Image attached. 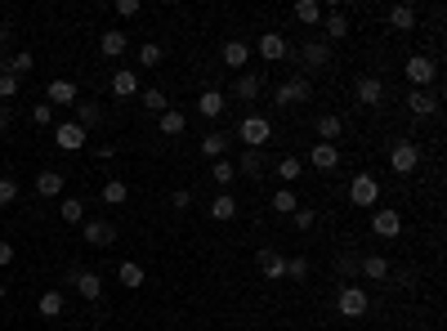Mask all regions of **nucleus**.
<instances>
[{
  "label": "nucleus",
  "mask_w": 447,
  "mask_h": 331,
  "mask_svg": "<svg viewBox=\"0 0 447 331\" xmlns=\"http://www.w3.org/2000/svg\"><path fill=\"white\" fill-rule=\"evenodd\" d=\"M376 197H380V179L376 175H354L349 179V202L354 206H376Z\"/></svg>",
  "instance_id": "nucleus-4"
},
{
  "label": "nucleus",
  "mask_w": 447,
  "mask_h": 331,
  "mask_svg": "<svg viewBox=\"0 0 447 331\" xmlns=\"http://www.w3.org/2000/svg\"><path fill=\"white\" fill-rule=\"evenodd\" d=\"M36 193H41V197H58V193H63V175H58V170H41V175H36Z\"/></svg>",
  "instance_id": "nucleus-31"
},
{
  "label": "nucleus",
  "mask_w": 447,
  "mask_h": 331,
  "mask_svg": "<svg viewBox=\"0 0 447 331\" xmlns=\"http://www.w3.org/2000/svg\"><path fill=\"white\" fill-rule=\"evenodd\" d=\"M269 135H273L269 117H255V112H251V117L237 121V139H242L246 148H264V143H269Z\"/></svg>",
  "instance_id": "nucleus-2"
},
{
  "label": "nucleus",
  "mask_w": 447,
  "mask_h": 331,
  "mask_svg": "<svg viewBox=\"0 0 447 331\" xmlns=\"http://www.w3.org/2000/svg\"><path fill=\"white\" fill-rule=\"evenodd\" d=\"M340 130H344V121L336 117V112H322V117H313V135H318L322 143H336Z\"/></svg>",
  "instance_id": "nucleus-12"
},
{
  "label": "nucleus",
  "mask_w": 447,
  "mask_h": 331,
  "mask_svg": "<svg viewBox=\"0 0 447 331\" xmlns=\"http://www.w3.org/2000/svg\"><path fill=\"white\" fill-rule=\"evenodd\" d=\"M389 27L394 31H411V27H416V9H411V5H394L389 9Z\"/></svg>",
  "instance_id": "nucleus-27"
},
{
  "label": "nucleus",
  "mask_w": 447,
  "mask_h": 331,
  "mask_svg": "<svg viewBox=\"0 0 447 331\" xmlns=\"http://www.w3.org/2000/svg\"><path fill=\"white\" fill-rule=\"evenodd\" d=\"M112 94H117V98H135L139 94V72H112Z\"/></svg>",
  "instance_id": "nucleus-22"
},
{
  "label": "nucleus",
  "mask_w": 447,
  "mask_h": 331,
  "mask_svg": "<svg viewBox=\"0 0 447 331\" xmlns=\"http://www.w3.org/2000/svg\"><path fill=\"white\" fill-rule=\"evenodd\" d=\"M260 54L269 63H282L287 58V36H282V31H264V36H260Z\"/></svg>",
  "instance_id": "nucleus-13"
},
{
  "label": "nucleus",
  "mask_w": 447,
  "mask_h": 331,
  "mask_svg": "<svg viewBox=\"0 0 447 331\" xmlns=\"http://www.w3.org/2000/svg\"><path fill=\"white\" fill-rule=\"evenodd\" d=\"M19 86H23V81L14 76V72H0V98H14V94H19Z\"/></svg>",
  "instance_id": "nucleus-47"
},
{
  "label": "nucleus",
  "mask_w": 447,
  "mask_h": 331,
  "mask_svg": "<svg viewBox=\"0 0 447 331\" xmlns=\"http://www.w3.org/2000/svg\"><path fill=\"white\" fill-rule=\"evenodd\" d=\"M389 166H394L399 175H411V170L421 166V148H416V143H399V148L389 153Z\"/></svg>",
  "instance_id": "nucleus-8"
},
{
  "label": "nucleus",
  "mask_w": 447,
  "mask_h": 331,
  "mask_svg": "<svg viewBox=\"0 0 447 331\" xmlns=\"http://www.w3.org/2000/svg\"><path fill=\"white\" fill-rule=\"evenodd\" d=\"M224 63L233 72H246V63H251V45H246V41H228L224 45Z\"/></svg>",
  "instance_id": "nucleus-21"
},
{
  "label": "nucleus",
  "mask_w": 447,
  "mask_h": 331,
  "mask_svg": "<svg viewBox=\"0 0 447 331\" xmlns=\"http://www.w3.org/2000/svg\"><path fill=\"white\" fill-rule=\"evenodd\" d=\"M295 19L309 23V27H318L322 23V5H318V0H300V5H295Z\"/></svg>",
  "instance_id": "nucleus-34"
},
{
  "label": "nucleus",
  "mask_w": 447,
  "mask_h": 331,
  "mask_svg": "<svg viewBox=\"0 0 447 331\" xmlns=\"http://www.w3.org/2000/svg\"><path fill=\"white\" fill-rule=\"evenodd\" d=\"M255 264H260V273H264V277H273V282H277V277H287V255H282V251H273V246H264V251L255 255Z\"/></svg>",
  "instance_id": "nucleus-9"
},
{
  "label": "nucleus",
  "mask_w": 447,
  "mask_h": 331,
  "mask_svg": "<svg viewBox=\"0 0 447 331\" xmlns=\"http://www.w3.org/2000/svg\"><path fill=\"white\" fill-rule=\"evenodd\" d=\"M170 206H175V210H188V206H192V193H188V188H175V193H170Z\"/></svg>",
  "instance_id": "nucleus-50"
},
{
  "label": "nucleus",
  "mask_w": 447,
  "mask_h": 331,
  "mask_svg": "<svg viewBox=\"0 0 447 331\" xmlns=\"http://www.w3.org/2000/svg\"><path fill=\"white\" fill-rule=\"evenodd\" d=\"M19 197V179H0V206H9Z\"/></svg>",
  "instance_id": "nucleus-48"
},
{
  "label": "nucleus",
  "mask_w": 447,
  "mask_h": 331,
  "mask_svg": "<svg viewBox=\"0 0 447 331\" xmlns=\"http://www.w3.org/2000/svg\"><path fill=\"white\" fill-rule=\"evenodd\" d=\"M313 220H318V215H313V206H295V210H291V224L300 228V233H309Z\"/></svg>",
  "instance_id": "nucleus-41"
},
{
  "label": "nucleus",
  "mask_w": 447,
  "mask_h": 331,
  "mask_svg": "<svg viewBox=\"0 0 447 331\" xmlns=\"http://www.w3.org/2000/svg\"><path fill=\"white\" fill-rule=\"evenodd\" d=\"M210 179H215V184H220V188H228V184H233V179H237V170H233V161H210Z\"/></svg>",
  "instance_id": "nucleus-33"
},
{
  "label": "nucleus",
  "mask_w": 447,
  "mask_h": 331,
  "mask_svg": "<svg viewBox=\"0 0 447 331\" xmlns=\"http://www.w3.org/2000/svg\"><path fill=\"white\" fill-rule=\"evenodd\" d=\"M76 291H81V300H98V295H103V277H98V273H81L76 277Z\"/></svg>",
  "instance_id": "nucleus-25"
},
{
  "label": "nucleus",
  "mask_w": 447,
  "mask_h": 331,
  "mask_svg": "<svg viewBox=\"0 0 447 331\" xmlns=\"http://www.w3.org/2000/svg\"><path fill=\"white\" fill-rule=\"evenodd\" d=\"M358 273L367 277V282H385L389 277V260L385 255H367V260H358Z\"/></svg>",
  "instance_id": "nucleus-20"
},
{
  "label": "nucleus",
  "mask_w": 447,
  "mask_h": 331,
  "mask_svg": "<svg viewBox=\"0 0 447 331\" xmlns=\"http://www.w3.org/2000/svg\"><path fill=\"white\" fill-rule=\"evenodd\" d=\"M45 98H49V108H72L76 98H81V90H76V81H68V76H58V81H49V90H45Z\"/></svg>",
  "instance_id": "nucleus-6"
},
{
  "label": "nucleus",
  "mask_w": 447,
  "mask_h": 331,
  "mask_svg": "<svg viewBox=\"0 0 447 331\" xmlns=\"http://www.w3.org/2000/svg\"><path fill=\"white\" fill-rule=\"evenodd\" d=\"M125 49H130V41H125V31H117V27L98 36V54H103V58H121Z\"/></svg>",
  "instance_id": "nucleus-16"
},
{
  "label": "nucleus",
  "mask_w": 447,
  "mask_h": 331,
  "mask_svg": "<svg viewBox=\"0 0 447 331\" xmlns=\"http://www.w3.org/2000/svg\"><path fill=\"white\" fill-rule=\"evenodd\" d=\"M233 170L246 175V179H260V175H264V153H260V148H246L242 161H233Z\"/></svg>",
  "instance_id": "nucleus-19"
},
{
  "label": "nucleus",
  "mask_w": 447,
  "mask_h": 331,
  "mask_svg": "<svg viewBox=\"0 0 447 331\" xmlns=\"http://www.w3.org/2000/svg\"><path fill=\"white\" fill-rule=\"evenodd\" d=\"M434 76H438L434 58H425V54H411V58H407V81H411L416 90H429V86H434Z\"/></svg>",
  "instance_id": "nucleus-5"
},
{
  "label": "nucleus",
  "mask_w": 447,
  "mask_h": 331,
  "mask_svg": "<svg viewBox=\"0 0 447 331\" xmlns=\"http://www.w3.org/2000/svg\"><path fill=\"white\" fill-rule=\"evenodd\" d=\"M313 98V86H309V76H291L287 86H277L273 90V103L277 108H291V103H309Z\"/></svg>",
  "instance_id": "nucleus-3"
},
{
  "label": "nucleus",
  "mask_w": 447,
  "mask_h": 331,
  "mask_svg": "<svg viewBox=\"0 0 447 331\" xmlns=\"http://www.w3.org/2000/svg\"><path fill=\"white\" fill-rule=\"evenodd\" d=\"M371 233L376 238H399L403 233V215L399 210H376L371 215Z\"/></svg>",
  "instance_id": "nucleus-10"
},
{
  "label": "nucleus",
  "mask_w": 447,
  "mask_h": 331,
  "mask_svg": "<svg viewBox=\"0 0 447 331\" xmlns=\"http://www.w3.org/2000/svg\"><path fill=\"white\" fill-rule=\"evenodd\" d=\"M407 108H411V117H434V112H438V98L429 94V90H411V94H407Z\"/></svg>",
  "instance_id": "nucleus-18"
},
{
  "label": "nucleus",
  "mask_w": 447,
  "mask_h": 331,
  "mask_svg": "<svg viewBox=\"0 0 447 331\" xmlns=\"http://www.w3.org/2000/svg\"><path fill=\"white\" fill-rule=\"evenodd\" d=\"M197 112H202L206 121H215V117L224 112V94H220V90H206L202 98H197Z\"/></svg>",
  "instance_id": "nucleus-26"
},
{
  "label": "nucleus",
  "mask_w": 447,
  "mask_h": 331,
  "mask_svg": "<svg viewBox=\"0 0 447 331\" xmlns=\"http://www.w3.org/2000/svg\"><path fill=\"white\" fill-rule=\"evenodd\" d=\"M336 309L344 313V318H362V313L371 309V295L362 291V287H354V282H344L340 295H336Z\"/></svg>",
  "instance_id": "nucleus-1"
},
{
  "label": "nucleus",
  "mask_w": 447,
  "mask_h": 331,
  "mask_svg": "<svg viewBox=\"0 0 447 331\" xmlns=\"http://www.w3.org/2000/svg\"><path fill=\"white\" fill-rule=\"evenodd\" d=\"M81 233H86L90 246H112V242H117V228H112L108 220H86V224H81Z\"/></svg>",
  "instance_id": "nucleus-11"
},
{
  "label": "nucleus",
  "mask_w": 447,
  "mask_h": 331,
  "mask_svg": "<svg viewBox=\"0 0 447 331\" xmlns=\"http://www.w3.org/2000/svg\"><path fill=\"white\" fill-rule=\"evenodd\" d=\"M36 309L45 313V318H58V313H63V291H45Z\"/></svg>",
  "instance_id": "nucleus-37"
},
{
  "label": "nucleus",
  "mask_w": 447,
  "mask_h": 331,
  "mask_svg": "<svg viewBox=\"0 0 447 331\" xmlns=\"http://www.w3.org/2000/svg\"><path fill=\"white\" fill-rule=\"evenodd\" d=\"M295 206H300V202H295L291 188H277V193H273V210H277V215H291Z\"/></svg>",
  "instance_id": "nucleus-40"
},
{
  "label": "nucleus",
  "mask_w": 447,
  "mask_h": 331,
  "mask_svg": "<svg viewBox=\"0 0 447 331\" xmlns=\"http://www.w3.org/2000/svg\"><path fill=\"white\" fill-rule=\"evenodd\" d=\"M233 94L242 98V103H251V98L260 94V76H255V72H237V76H233Z\"/></svg>",
  "instance_id": "nucleus-23"
},
{
  "label": "nucleus",
  "mask_w": 447,
  "mask_h": 331,
  "mask_svg": "<svg viewBox=\"0 0 447 331\" xmlns=\"http://www.w3.org/2000/svg\"><path fill=\"white\" fill-rule=\"evenodd\" d=\"M309 161H313V170H336V166H340V148L336 143H313Z\"/></svg>",
  "instance_id": "nucleus-14"
},
{
  "label": "nucleus",
  "mask_w": 447,
  "mask_h": 331,
  "mask_svg": "<svg viewBox=\"0 0 447 331\" xmlns=\"http://www.w3.org/2000/svg\"><path fill=\"white\" fill-rule=\"evenodd\" d=\"M224 148H228V135H224V130H210V135L202 139V157H206V161H220Z\"/></svg>",
  "instance_id": "nucleus-24"
},
{
  "label": "nucleus",
  "mask_w": 447,
  "mask_h": 331,
  "mask_svg": "<svg viewBox=\"0 0 447 331\" xmlns=\"http://www.w3.org/2000/svg\"><path fill=\"white\" fill-rule=\"evenodd\" d=\"M304 63H309V68H327V63H331L327 41H304Z\"/></svg>",
  "instance_id": "nucleus-28"
},
{
  "label": "nucleus",
  "mask_w": 447,
  "mask_h": 331,
  "mask_svg": "<svg viewBox=\"0 0 447 331\" xmlns=\"http://www.w3.org/2000/svg\"><path fill=\"white\" fill-rule=\"evenodd\" d=\"M31 121H36V126H49V121H54V108H49V103H36V108H31Z\"/></svg>",
  "instance_id": "nucleus-49"
},
{
  "label": "nucleus",
  "mask_w": 447,
  "mask_h": 331,
  "mask_svg": "<svg viewBox=\"0 0 447 331\" xmlns=\"http://www.w3.org/2000/svg\"><path fill=\"white\" fill-rule=\"evenodd\" d=\"M300 170H304L300 157H282V161H277V175H282V179H300Z\"/></svg>",
  "instance_id": "nucleus-44"
},
{
  "label": "nucleus",
  "mask_w": 447,
  "mask_h": 331,
  "mask_svg": "<svg viewBox=\"0 0 447 331\" xmlns=\"http://www.w3.org/2000/svg\"><path fill=\"white\" fill-rule=\"evenodd\" d=\"M5 36H9V27H5V23H0V45H5Z\"/></svg>",
  "instance_id": "nucleus-54"
},
{
  "label": "nucleus",
  "mask_w": 447,
  "mask_h": 331,
  "mask_svg": "<svg viewBox=\"0 0 447 331\" xmlns=\"http://www.w3.org/2000/svg\"><path fill=\"white\" fill-rule=\"evenodd\" d=\"M54 143L63 148V153H76V148H86V130H81L76 121H58L54 126Z\"/></svg>",
  "instance_id": "nucleus-7"
},
{
  "label": "nucleus",
  "mask_w": 447,
  "mask_h": 331,
  "mask_svg": "<svg viewBox=\"0 0 447 331\" xmlns=\"http://www.w3.org/2000/svg\"><path fill=\"white\" fill-rule=\"evenodd\" d=\"M5 72H14V76H19V81H23V76L31 72V54H27V49H19V54H14V58H9V68H5Z\"/></svg>",
  "instance_id": "nucleus-43"
},
{
  "label": "nucleus",
  "mask_w": 447,
  "mask_h": 331,
  "mask_svg": "<svg viewBox=\"0 0 447 331\" xmlns=\"http://www.w3.org/2000/svg\"><path fill=\"white\" fill-rule=\"evenodd\" d=\"M340 36H349V19H344V14H331L327 19V41H340Z\"/></svg>",
  "instance_id": "nucleus-39"
},
{
  "label": "nucleus",
  "mask_w": 447,
  "mask_h": 331,
  "mask_svg": "<svg viewBox=\"0 0 447 331\" xmlns=\"http://www.w3.org/2000/svg\"><path fill=\"white\" fill-rule=\"evenodd\" d=\"M287 277H295V282H304V277H309V260H304V255L287 260Z\"/></svg>",
  "instance_id": "nucleus-45"
},
{
  "label": "nucleus",
  "mask_w": 447,
  "mask_h": 331,
  "mask_svg": "<svg viewBox=\"0 0 447 331\" xmlns=\"http://www.w3.org/2000/svg\"><path fill=\"white\" fill-rule=\"evenodd\" d=\"M157 126H161V135H165V139H179V135L188 130V117H184L179 108H165L161 117H157Z\"/></svg>",
  "instance_id": "nucleus-15"
},
{
  "label": "nucleus",
  "mask_w": 447,
  "mask_h": 331,
  "mask_svg": "<svg viewBox=\"0 0 447 331\" xmlns=\"http://www.w3.org/2000/svg\"><path fill=\"white\" fill-rule=\"evenodd\" d=\"M63 224H86V202L81 197H63Z\"/></svg>",
  "instance_id": "nucleus-32"
},
{
  "label": "nucleus",
  "mask_w": 447,
  "mask_h": 331,
  "mask_svg": "<svg viewBox=\"0 0 447 331\" xmlns=\"http://www.w3.org/2000/svg\"><path fill=\"white\" fill-rule=\"evenodd\" d=\"M161 58H165V49H161L157 41L139 45V68H161Z\"/></svg>",
  "instance_id": "nucleus-35"
},
{
  "label": "nucleus",
  "mask_w": 447,
  "mask_h": 331,
  "mask_svg": "<svg viewBox=\"0 0 447 331\" xmlns=\"http://www.w3.org/2000/svg\"><path fill=\"white\" fill-rule=\"evenodd\" d=\"M143 108L161 117V112H165V94H161V90H143Z\"/></svg>",
  "instance_id": "nucleus-46"
},
{
  "label": "nucleus",
  "mask_w": 447,
  "mask_h": 331,
  "mask_svg": "<svg viewBox=\"0 0 447 331\" xmlns=\"http://www.w3.org/2000/svg\"><path fill=\"white\" fill-rule=\"evenodd\" d=\"M5 291H9V282H0V300H5Z\"/></svg>",
  "instance_id": "nucleus-55"
},
{
  "label": "nucleus",
  "mask_w": 447,
  "mask_h": 331,
  "mask_svg": "<svg viewBox=\"0 0 447 331\" xmlns=\"http://www.w3.org/2000/svg\"><path fill=\"white\" fill-rule=\"evenodd\" d=\"M76 126L81 130H90V126H98V121H103V108H98V103H81V98H76Z\"/></svg>",
  "instance_id": "nucleus-29"
},
{
  "label": "nucleus",
  "mask_w": 447,
  "mask_h": 331,
  "mask_svg": "<svg viewBox=\"0 0 447 331\" xmlns=\"http://www.w3.org/2000/svg\"><path fill=\"white\" fill-rule=\"evenodd\" d=\"M117 277H121V282H125V287H143V269H139V264H135V260H125V264H121V269H117Z\"/></svg>",
  "instance_id": "nucleus-38"
},
{
  "label": "nucleus",
  "mask_w": 447,
  "mask_h": 331,
  "mask_svg": "<svg viewBox=\"0 0 447 331\" xmlns=\"http://www.w3.org/2000/svg\"><path fill=\"white\" fill-rule=\"evenodd\" d=\"M0 130H9V108H0Z\"/></svg>",
  "instance_id": "nucleus-53"
},
{
  "label": "nucleus",
  "mask_w": 447,
  "mask_h": 331,
  "mask_svg": "<svg viewBox=\"0 0 447 331\" xmlns=\"http://www.w3.org/2000/svg\"><path fill=\"white\" fill-rule=\"evenodd\" d=\"M0 264H14V246L9 242H0Z\"/></svg>",
  "instance_id": "nucleus-52"
},
{
  "label": "nucleus",
  "mask_w": 447,
  "mask_h": 331,
  "mask_svg": "<svg viewBox=\"0 0 447 331\" xmlns=\"http://www.w3.org/2000/svg\"><path fill=\"white\" fill-rule=\"evenodd\" d=\"M117 14H121V19H135V14H139V0H117Z\"/></svg>",
  "instance_id": "nucleus-51"
},
{
  "label": "nucleus",
  "mask_w": 447,
  "mask_h": 331,
  "mask_svg": "<svg viewBox=\"0 0 447 331\" xmlns=\"http://www.w3.org/2000/svg\"><path fill=\"white\" fill-rule=\"evenodd\" d=\"M233 215H237V202H233V197H228V193H220V197H215V202H210V220L228 224V220H233Z\"/></svg>",
  "instance_id": "nucleus-30"
},
{
  "label": "nucleus",
  "mask_w": 447,
  "mask_h": 331,
  "mask_svg": "<svg viewBox=\"0 0 447 331\" xmlns=\"http://www.w3.org/2000/svg\"><path fill=\"white\" fill-rule=\"evenodd\" d=\"M421 331H434V327H421Z\"/></svg>",
  "instance_id": "nucleus-56"
},
{
  "label": "nucleus",
  "mask_w": 447,
  "mask_h": 331,
  "mask_svg": "<svg viewBox=\"0 0 447 331\" xmlns=\"http://www.w3.org/2000/svg\"><path fill=\"white\" fill-rule=\"evenodd\" d=\"M336 273L344 277V282H354V273H358V255L349 251V255H336Z\"/></svg>",
  "instance_id": "nucleus-42"
},
{
  "label": "nucleus",
  "mask_w": 447,
  "mask_h": 331,
  "mask_svg": "<svg viewBox=\"0 0 447 331\" xmlns=\"http://www.w3.org/2000/svg\"><path fill=\"white\" fill-rule=\"evenodd\" d=\"M125 197H130V188H125V179H108V184H103V202H108V206H121V202H125Z\"/></svg>",
  "instance_id": "nucleus-36"
},
{
  "label": "nucleus",
  "mask_w": 447,
  "mask_h": 331,
  "mask_svg": "<svg viewBox=\"0 0 447 331\" xmlns=\"http://www.w3.org/2000/svg\"><path fill=\"white\" fill-rule=\"evenodd\" d=\"M380 98H385V81H380V76H362L358 81V103L362 108H376Z\"/></svg>",
  "instance_id": "nucleus-17"
}]
</instances>
